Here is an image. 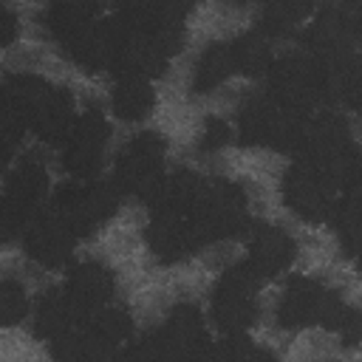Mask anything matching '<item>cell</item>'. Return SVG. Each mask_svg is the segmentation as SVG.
I'll use <instances>...</instances> for the list:
<instances>
[{
    "instance_id": "cell-1",
    "label": "cell",
    "mask_w": 362,
    "mask_h": 362,
    "mask_svg": "<svg viewBox=\"0 0 362 362\" xmlns=\"http://www.w3.org/2000/svg\"><path fill=\"white\" fill-rule=\"evenodd\" d=\"M48 31L65 48V54L85 71L110 68L116 51L113 20L99 6L85 3H54L45 14Z\"/></svg>"
},
{
    "instance_id": "cell-2",
    "label": "cell",
    "mask_w": 362,
    "mask_h": 362,
    "mask_svg": "<svg viewBox=\"0 0 362 362\" xmlns=\"http://www.w3.org/2000/svg\"><path fill=\"white\" fill-rule=\"evenodd\" d=\"M308 113L274 102L269 93L252 99L240 110L238 141L243 147H274V150H300V141L308 127Z\"/></svg>"
},
{
    "instance_id": "cell-3",
    "label": "cell",
    "mask_w": 362,
    "mask_h": 362,
    "mask_svg": "<svg viewBox=\"0 0 362 362\" xmlns=\"http://www.w3.org/2000/svg\"><path fill=\"white\" fill-rule=\"evenodd\" d=\"M127 337L130 317L119 308H107L51 339V356L59 362H107Z\"/></svg>"
},
{
    "instance_id": "cell-4",
    "label": "cell",
    "mask_w": 362,
    "mask_h": 362,
    "mask_svg": "<svg viewBox=\"0 0 362 362\" xmlns=\"http://www.w3.org/2000/svg\"><path fill=\"white\" fill-rule=\"evenodd\" d=\"M342 189L339 173L334 167L297 158L283 178V198L305 221H325L337 206V192Z\"/></svg>"
},
{
    "instance_id": "cell-5",
    "label": "cell",
    "mask_w": 362,
    "mask_h": 362,
    "mask_svg": "<svg viewBox=\"0 0 362 362\" xmlns=\"http://www.w3.org/2000/svg\"><path fill=\"white\" fill-rule=\"evenodd\" d=\"M119 206V187L107 181H71L57 189L51 209L68 223V229L82 238L99 229Z\"/></svg>"
},
{
    "instance_id": "cell-6",
    "label": "cell",
    "mask_w": 362,
    "mask_h": 362,
    "mask_svg": "<svg viewBox=\"0 0 362 362\" xmlns=\"http://www.w3.org/2000/svg\"><path fill=\"white\" fill-rule=\"evenodd\" d=\"M195 218H198L204 243L246 232L249 215H246L243 189L226 178H204V187L195 204Z\"/></svg>"
},
{
    "instance_id": "cell-7",
    "label": "cell",
    "mask_w": 362,
    "mask_h": 362,
    "mask_svg": "<svg viewBox=\"0 0 362 362\" xmlns=\"http://www.w3.org/2000/svg\"><path fill=\"white\" fill-rule=\"evenodd\" d=\"M342 311H345V303L337 297V291L325 288L317 280L294 277L286 286V294L277 308V320L288 331L305 328V325H322V328L334 331Z\"/></svg>"
},
{
    "instance_id": "cell-8",
    "label": "cell",
    "mask_w": 362,
    "mask_h": 362,
    "mask_svg": "<svg viewBox=\"0 0 362 362\" xmlns=\"http://www.w3.org/2000/svg\"><path fill=\"white\" fill-rule=\"evenodd\" d=\"M153 362H201L209 342L201 314L192 305H178L167 322L147 334Z\"/></svg>"
},
{
    "instance_id": "cell-9",
    "label": "cell",
    "mask_w": 362,
    "mask_h": 362,
    "mask_svg": "<svg viewBox=\"0 0 362 362\" xmlns=\"http://www.w3.org/2000/svg\"><path fill=\"white\" fill-rule=\"evenodd\" d=\"M260 286V277L246 266H232L215 286L212 294V317L215 325L223 334H243L255 317H257V300L255 291Z\"/></svg>"
},
{
    "instance_id": "cell-10",
    "label": "cell",
    "mask_w": 362,
    "mask_h": 362,
    "mask_svg": "<svg viewBox=\"0 0 362 362\" xmlns=\"http://www.w3.org/2000/svg\"><path fill=\"white\" fill-rule=\"evenodd\" d=\"M161 158H164V139L158 133H139L119 156L116 161V187L119 192L141 195L144 201L158 189L164 181L161 175Z\"/></svg>"
},
{
    "instance_id": "cell-11",
    "label": "cell",
    "mask_w": 362,
    "mask_h": 362,
    "mask_svg": "<svg viewBox=\"0 0 362 362\" xmlns=\"http://www.w3.org/2000/svg\"><path fill=\"white\" fill-rule=\"evenodd\" d=\"M48 178L37 161H23L6 181L3 189V235L14 238L40 215L37 206L45 195Z\"/></svg>"
},
{
    "instance_id": "cell-12",
    "label": "cell",
    "mask_w": 362,
    "mask_h": 362,
    "mask_svg": "<svg viewBox=\"0 0 362 362\" xmlns=\"http://www.w3.org/2000/svg\"><path fill=\"white\" fill-rule=\"evenodd\" d=\"M107 141V122L105 116L90 107L85 110L71 133L62 141V167L76 178V181H93L99 164H102V150Z\"/></svg>"
},
{
    "instance_id": "cell-13",
    "label": "cell",
    "mask_w": 362,
    "mask_h": 362,
    "mask_svg": "<svg viewBox=\"0 0 362 362\" xmlns=\"http://www.w3.org/2000/svg\"><path fill=\"white\" fill-rule=\"evenodd\" d=\"M23 238H25L28 255H31L37 263L51 266V269L68 263L71 249H74V240H76V235L68 229V223H65L51 206H48L45 212H40V215L25 226Z\"/></svg>"
},
{
    "instance_id": "cell-14",
    "label": "cell",
    "mask_w": 362,
    "mask_h": 362,
    "mask_svg": "<svg viewBox=\"0 0 362 362\" xmlns=\"http://www.w3.org/2000/svg\"><path fill=\"white\" fill-rule=\"evenodd\" d=\"M62 294L71 303V308L76 311V317L82 322H88L90 317L105 311L102 305L113 294V277L99 263H82L68 274V280L62 286Z\"/></svg>"
},
{
    "instance_id": "cell-15",
    "label": "cell",
    "mask_w": 362,
    "mask_h": 362,
    "mask_svg": "<svg viewBox=\"0 0 362 362\" xmlns=\"http://www.w3.org/2000/svg\"><path fill=\"white\" fill-rule=\"evenodd\" d=\"M294 255H297V246H294V240H291L280 226H269V223L252 226V240H249L246 266H249L260 280L286 272V269L291 266Z\"/></svg>"
},
{
    "instance_id": "cell-16",
    "label": "cell",
    "mask_w": 362,
    "mask_h": 362,
    "mask_svg": "<svg viewBox=\"0 0 362 362\" xmlns=\"http://www.w3.org/2000/svg\"><path fill=\"white\" fill-rule=\"evenodd\" d=\"M74 99L68 90L48 85L45 93L37 99L31 119H28V130H34L40 139L45 141H65V136L74 127Z\"/></svg>"
},
{
    "instance_id": "cell-17",
    "label": "cell",
    "mask_w": 362,
    "mask_h": 362,
    "mask_svg": "<svg viewBox=\"0 0 362 362\" xmlns=\"http://www.w3.org/2000/svg\"><path fill=\"white\" fill-rule=\"evenodd\" d=\"M76 325H82V320L76 317V311L71 308V303L65 300V294H62V288H54V291H48L42 300H40V305H37V314H34V334L40 337V339H57V337H62L65 331H71V328H76Z\"/></svg>"
},
{
    "instance_id": "cell-18",
    "label": "cell",
    "mask_w": 362,
    "mask_h": 362,
    "mask_svg": "<svg viewBox=\"0 0 362 362\" xmlns=\"http://www.w3.org/2000/svg\"><path fill=\"white\" fill-rule=\"evenodd\" d=\"M238 74V65H235V51H232V40L226 42H212L204 57L198 59V68H195V76H192V88L195 93H206L212 88H218L226 76Z\"/></svg>"
},
{
    "instance_id": "cell-19",
    "label": "cell",
    "mask_w": 362,
    "mask_h": 362,
    "mask_svg": "<svg viewBox=\"0 0 362 362\" xmlns=\"http://www.w3.org/2000/svg\"><path fill=\"white\" fill-rule=\"evenodd\" d=\"M153 88L147 79H139V76H122L116 82V90H113V113L119 119H127V122H136V119H144L150 110H153Z\"/></svg>"
},
{
    "instance_id": "cell-20",
    "label": "cell",
    "mask_w": 362,
    "mask_h": 362,
    "mask_svg": "<svg viewBox=\"0 0 362 362\" xmlns=\"http://www.w3.org/2000/svg\"><path fill=\"white\" fill-rule=\"evenodd\" d=\"M232 51H235V65H238V74H246V76H257L263 71L272 68V54H269V45H266V37L252 31V34H240L232 40Z\"/></svg>"
},
{
    "instance_id": "cell-21",
    "label": "cell",
    "mask_w": 362,
    "mask_h": 362,
    "mask_svg": "<svg viewBox=\"0 0 362 362\" xmlns=\"http://www.w3.org/2000/svg\"><path fill=\"white\" fill-rule=\"evenodd\" d=\"M311 11H314V6H308V3H272L260 14V34H266V37H286Z\"/></svg>"
},
{
    "instance_id": "cell-22",
    "label": "cell",
    "mask_w": 362,
    "mask_h": 362,
    "mask_svg": "<svg viewBox=\"0 0 362 362\" xmlns=\"http://www.w3.org/2000/svg\"><path fill=\"white\" fill-rule=\"evenodd\" d=\"M255 348L243 334H226L218 345H209L201 362H249V354Z\"/></svg>"
},
{
    "instance_id": "cell-23",
    "label": "cell",
    "mask_w": 362,
    "mask_h": 362,
    "mask_svg": "<svg viewBox=\"0 0 362 362\" xmlns=\"http://www.w3.org/2000/svg\"><path fill=\"white\" fill-rule=\"evenodd\" d=\"M0 317H3V325H14L25 317V291L14 280L0 283Z\"/></svg>"
},
{
    "instance_id": "cell-24",
    "label": "cell",
    "mask_w": 362,
    "mask_h": 362,
    "mask_svg": "<svg viewBox=\"0 0 362 362\" xmlns=\"http://www.w3.org/2000/svg\"><path fill=\"white\" fill-rule=\"evenodd\" d=\"M339 90L345 96V102L362 113V54H354V59L342 68L339 74Z\"/></svg>"
},
{
    "instance_id": "cell-25",
    "label": "cell",
    "mask_w": 362,
    "mask_h": 362,
    "mask_svg": "<svg viewBox=\"0 0 362 362\" xmlns=\"http://www.w3.org/2000/svg\"><path fill=\"white\" fill-rule=\"evenodd\" d=\"M334 331L339 334V339H342L345 348L359 345V339H362V311L345 305V311H342V317H339V322H337Z\"/></svg>"
},
{
    "instance_id": "cell-26",
    "label": "cell",
    "mask_w": 362,
    "mask_h": 362,
    "mask_svg": "<svg viewBox=\"0 0 362 362\" xmlns=\"http://www.w3.org/2000/svg\"><path fill=\"white\" fill-rule=\"evenodd\" d=\"M229 141V127H226V122H221V119H206V124H204V136H201V150H218V147H223Z\"/></svg>"
},
{
    "instance_id": "cell-27",
    "label": "cell",
    "mask_w": 362,
    "mask_h": 362,
    "mask_svg": "<svg viewBox=\"0 0 362 362\" xmlns=\"http://www.w3.org/2000/svg\"><path fill=\"white\" fill-rule=\"evenodd\" d=\"M113 362H153L147 337L139 339V342H133V345H127V348H122V351L113 356Z\"/></svg>"
},
{
    "instance_id": "cell-28",
    "label": "cell",
    "mask_w": 362,
    "mask_h": 362,
    "mask_svg": "<svg viewBox=\"0 0 362 362\" xmlns=\"http://www.w3.org/2000/svg\"><path fill=\"white\" fill-rule=\"evenodd\" d=\"M14 34H17L14 14H11L6 6H0V45H8V42L14 40Z\"/></svg>"
},
{
    "instance_id": "cell-29",
    "label": "cell",
    "mask_w": 362,
    "mask_h": 362,
    "mask_svg": "<svg viewBox=\"0 0 362 362\" xmlns=\"http://www.w3.org/2000/svg\"><path fill=\"white\" fill-rule=\"evenodd\" d=\"M249 362H277V359H274L272 354H266V351H257V348H255V351L249 354Z\"/></svg>"
},
{
    "instance_id": "cell-30",
    "label": "cell",
    "mask_w": 362,
    "mask_h": 362,
    "mask_svg": "<svg viewBox=\"0 0 362 362\" xmlns=\"http://www.w3.org/2000/svg\"><path fill=\"white\" fill-rule=\"evenodd\" d=\"M356 40H362V6H356Z\"/></svg>"
},
{
    "instance_id": "cell-31",
    "label": "cell",
    "mask_w": 362,
    "mask_h": 362,
    "mask_svg": "<svg viewBox=\"0 0 362 362\" xmlns=\"http://www.w3.org/2000/svg\"><path fill=\"white\" fill-rule=\"evenodd\" d=\"M356 266H359V274H362V249L356 252Z\"/></svg>"
}]
</instances>
